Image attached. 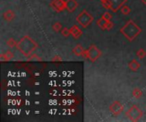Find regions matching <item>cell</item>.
<instances>
[{
    "mask_svg": "<svg viewBox=\"0 0 146 122\" xmlns=\"http://www.w3.org/2000/svg\"><path fill=\"white\" fill-rule=\"evenodd\" d=\"M16 48L22 55L28 58L38 48V43L28 35H26L17 42Z\"/></svg>",
    "mask_w": 146,
    "mask_h": 122,
    "instance_id": "cell-1",
    "label": "cell"
},
{
    "mask_svg": "<svg viewBox=\"0 0 146 122\" xmlns=\"http://www.w3.org/2000/svg\"><path fill=\"white\" fill-rule=\"evenodd\" d=\"M120 32L128 41L133 42L142 32V29L133 20H130L120 29Z\"/></svg>",
    "mask_w": 146,
    "mask_h": 122,
    "instance_id": "cell-2",
    "label": "cell"
},
{
    "mask_svg": "<svg viewBox=\"0 0 146 122\" xmlns=\"http://www.w3.org/2000/svg\"><path fill=\"white\" fill-rule=\"evenodd\" d=\"M76 21L83 28H86V27H88L92 23V21H93V16L89 12H87V10L84 9V10H82L77 15Z\"/></svg>",
    "mask_w": 146,
    "mask_h": 122,
    "instance_id": "cell-3",
    "label": "cell"
},
{
    "mask_svg": "<svg viewBox=\"0 0 146 122\" xmlns=\"http://www.w3.org/2000/svg\"><path fill=\"white\" fill-rule=\"evenodd\" d=\"M144 112L140 110L139 107L137 105L133 104L127 112H126V116L133 122H137L140 121V119L143 117Z\"/></svg>",
    "mask_w": 146,
    "mask_h": 122,
    "instance_id": "cell-4",
    "label": "cell"
},
{
    "mask_svg": "<svg viewBox=\"0 0 146 122\" xmlns=\"http://www.w3.org/2000/svg\"><path fill=\"white\" fill-rule=\"evenodd\" d=\"M127 0H104L102 5L106 9H111L113 12H117L127 3Z\"/></svg>",
    "mask_w": 146,
    "mask_h": 122,
    "instance_id": "cell-5",
    "label": "cell"
},
{
    "mask_svg": "<svg viewBox=\"0 0 146 122\" xmlns=\"http://www.w3.org/2000/svg\"><path fill=\"white\" fill-rule=\"evenodd\" d=\"M87 52H88V59L92 63L96 62L102 55L101 50L94 44L89 47V48L87 49Z\"/></svg>",
    "mask_w": 146,
    "mask_h": 122,
    "instance_id": "cell-6",
    "label": "cell"
},
{
    "mask_svg": "<svg viewBox=\"0 0 146 122\" xmlns=\"http://www.w3.org/2000/svg\"><path fill=\"white\" fill-rule=\"evenodd\" d=\"M50 8L56 12H62L66 9V1L64 0H52L50 3Z\"/></svg>",
    "mask_w": 146,
    "mask_h": 122,
    "instance_id": "cell-7",
    "label": "cell"
},
{
    "mask_svg": "<svg viewBox=\"0 0 146 122\" xmlns=\"http://www.w3.org/2000/svg\"><path fill=\"white\" fill-rule=\"evenodd\" d=\"M123 110H124V105L119 101H115L110 106V111L115 116L119 115L123 111Z\"/></svg>",
    "mask_w": 146,
    "mask_h": 122,
    "instance_id": "cell-8",
    "label": "cell"
},
{
    "mask_svg": "<svg viewBox=\"0 0 146 122\" xmlns=\"http://www.w3.org/2000/svg\"><path fill=\"white\" fill-rule=\"evenodd\" d=\"M79 6V3L76 0H67L66 1V9L69 13H73Z\"/></svg>",
    "mask_w": 146,
    "mask_h": 122,
    "instance_id": "cell-9",
    "label": "cell"
},
{
    "mask_svg": "<svg viewBox=\"0 0 146 122\" xmlns=\"http://www.w3.org/2000/svg\"><path fill=\"white\" fill-rule=\"evenodd\" d=\"M70 32H71V35L73 36V37L74 39H78L81 37V35L83 34L82 31L79 28L78 25H73L71 28H70Z\"/></svg>",
    "mask_w": 146,
    "mask_h": 122,
    "instance_id": "cell-10",
    "label": "cell"
},
{
    "mask_svg": "<svg viewBox=\"0 0 146 122\" xmlns=\"http://www.w3.org/2000/svg\"><path fill=\"white\" fill-rule=\"evenodd\" d=\"M15 14V12L11 9H8L6 10L3 14V18L4 20L8 21V22H10L11 20H14Z\"/></svg>",
    "mask_w": 146,
    "mask_h": 122,
    "instance_id": "cell-11",
    "label": "cell"
},
{
    "mask_svg": "<svg viewBox=\"0 0 146 122\" xmlns=\"http://www.w3.org/2000/svg\"><path fill=\"white\" fill-rule=\"evenodd\" d=\"M140 64H139V61H137L136 59H132L130 62H129V64H128V67H129V69L132 70V71H133V72H137L139 69H140Z\"/></svg>",
    "mask_w": 146,
    "mask_h": 122,
    "instance_id": "cell-12",
    "label": "cell"
},
{
    "mask_svg": "<svg viewBox=\"0 0 146 122\" xmlns=\"http://www.w3.org/2000/svg\"><path fill=\"white\" fill-rule=\"evenodd\" d=\"M84 51H85V48H84L80 44L76 45V46L73 48V50H72L73 53H74V55H76V56H81Z\"/></svg>",
    "mask_w": 146,
    "mask_h": 122,
    "instance_id": "cell-13",
    "label": "cell"
},
{
    "mask_svg": "<svg viewBox=\"0 0 146 122\" xmlns=\"http://www.w3.org/2000/svg\"><path fill=\"white\" fill-rule=\"evenodd\" d=\"M132 95H133V97L134 99H139L143 96V92H142V90H141V89H139V88L136 87V88H134V89L133 90V92H132Z\"/></svg>",
    "mask_w": 146,
    "mask_h": 122,
    "instance_id": "cell-14",
    "label": "cell"
},
{
    "mask_svg": "<svg viewBox=\"0 0 146 122\" xmlns=\"http://www.w3.org/2000/svg\"><path fill=\"white\" fill-rule=\"evenodd\" d=\"M107 22H108V20L102 17V18H100L99 20H98L97 24H98V25L100 27V29L104 31V30H106V25H107Z\"/></svg>",
    "mask_w": 146,
    "mask_h": 122,
    "instance_id": "cell-15",
    "label": "cell"
},
{
    "mask_svg": "<svg viewBox=\"0 0 146 122\" xmlns=\"http://www.w3.org/2000/svg\"><path fill=\"white\" fill-rule=\"evenodd\" d=\"M121 13H122L124 15H127V14H130L131 8H130L128 6H127V5H123V6L121 8Z\"/></svg>",
    "mask_w": 146,
    "mask_h": 122,
    "instance_id": "cell-16",
    "label": "cell"
},
{
    "mask_svg": "<svg viewBox=\"0 0 146 122\" xmlns=\"http://www.w3.org/2000/svg\"><path fill=\"white\" fill-rule=\"evenodd\" d=\"M137 56H138L140 59H144L146 56V52L143 49V48H139V49L137 51Z\"/></svg>",
    "mask_w": 146,
    "mask_h": 122,
    "instance_id": "cell-17",
    "label": "cell"
},
{
    "mask_svg": "<svg viewBox=\"0 0 146 122\" xmlns=\"http://www.w3.org/2000/svg\"><path fill=\"white\" fill-rule=\"evenodd\" d=\"M7 45L9 48H14V47H16L17 46V42H16V41L14 38H9L7 41Z\"/></svg>",
    "mask_w": 146,
    "mask_h": 122,
    "instance_id": "cell-18",
    "label": "cell"
},
{
    "mask_svg": "<svg viewBox=\"0 0 146 122\" xmlns=\"http://www.w3.org/2000/svg\"><path fill=\"white\" fill-rule=\"evenodd\" d=\"M52 28H53V30L55 31H56V32H58V31H62V24L60 23V22H56L53 25H52Z\"/></svg>",
    "mask_w": 146,
    "mask_h": 122,
    "instance_id": "cell-19",
    "label": "cell"
},
{
    "mask_svg": "<svg viewBox=\"0 0 146 122\" xmlns=\"http://www.w3.org/2000/svg\"><path fill=\"white\" fill-rule=\"evenodd\" d=\"M62 35L65 37H68V36L71 35V32H70V29L67 28V27H64L62 29Z\"/></svg>",
    "mask_w": 146,
    "mask_h": 122,
    "instance_id": "cell-20",
    "label": "cell"
},
{
    "mask_svg": "<svg viewBox=\"0 0 146 122\" xmlns=\"http://www.w3.org/2000/svg\"><path fill=\"white\" fill-rule=\"evenodd\" d=\"M27 59L28 60H30V61H33V60H38V61H41L42 59H41V58H39L37 54H35V53H33L30 57H28L27 58Z\"/></svg>",
    "mask_w": 146,
    "mask_h": 122,
    "instance_id": "cell-21",
    "label": "cell"
},
{
    "mask_svg": "<svg viewBox=\"0 0 146 122\" xmlns=\"http://www.w3.org/2000/svg\"><path fill=\"white\" fill-rule=\"evenodd\" d=\"M4 55H5V57H6V59H7L8 61L11 60L13 59V57H14V53L11 51H9V50H8L7 52H5Z\"/></svg>",
    "mask_w": 146,
    "mask_h": 122,
    "instance_id": "cell-22",
    "label": "cell"
},
{
    "mask_svg": "<svg viewBox=\"0 0 146 122\" xmlns=\"http://www.w3.org/2000/svg\"><path fill=\"white\" fill-rule=\"evenodd\" d=\"M103 18H104L105 20H110L111 19H112V14H110V12H108V11H106L105 13H104V14H103V16H102Z\"/></svg>",
    "mask_w": 146,
    "mask_h": 122,
    "instance_id": "cell-23",
    "label": "cell"
},
{
    "mask_svg": "<svg viewBox=\"0 0 146 122\" xmlns=\"http://www.w3.org/2000/svg\"><path fill=\"white\" fill-rule=\"evenodd\" d=\"M113 27H114V23H113L111 20H108L107 25H106V30L110 31V30H111Z\"/></svg>",
    "mask_w": 146,
    "mask_h": 122,
    "instance_id": "cell-24",
    "label": "cell"
},
{
    "mask_svg": "<svg viewBox=\"0 0 146 122\" xmlns=\"http://www.w3.org/2000/svg\"><path fill=\"white\" fill-rule=\"evenodd\" d=\"M51 60H52L53 62H61V61L62 60V59L60 57V55H55V56L51 59Z\"/></svg>",
    "mask_w": 146,
    "mask_h": 122,
    "instance_id": "cell-25",
    "label": "cell"
},
{
    "mask_svg": "<svg viewBox=\"0 0 146 122\" xmlns=\"http://www.w3.org/2000/svg\"><path fill=\"white\" fill-rule=\"evenodd\" d=\"M0 60H1L2 62H6V61H8L7 59H6V57H5V55H4V53L0 54Z\"/></svg>",
    "mask_w": 146,
    "mask_h": 122,
    "instance_id": "cell-26",
    "label": "cell"
},
{
    "mask_svg": "<svg viewBox=\"0 0 146 122\" xmlns=\"http://www.w3.org/2000/svg\"><path fill=\"white\" fill-rule=\"evenodd\" d=\"M83 58H85V59H88V52H87V49H85V51L83 52V53H82V55H81Z\"/></svg>",
    "mask_w": 146,
    "mask_h": 122,
    "instance_id": "cell-27",
    "label": "cell"
},
{
    "mask_svg": "<svg viewBox=\"0 0 146 122\" xmlns=\"http://www.w3.org/2000/svg\"><path fill=\"white\" fill-rule=\"evenodd\" d=\"M142 3H143L144 4H145L146 5V0H142Z\"/></svg>",
    "mask_w": 146,
    "mask_h": 122,
    "instance_id": "cell-28",
    "label": "cell"
},
{
    "mask_svg": "<svg viewBox=\"0 0 146 122\" xmlns=\"http://www.w3.org/2000/svg\"><path fill=\"white\" fill-rule=\"evenodd\" d=\"M100 1H101V2H103V1H104V0H100Z\"/></svg>",
    "mask_w": 146,
    "mask_h": 122,
    "instance_id": "cell-29",
    "label": "cell"
}]
</instances>
